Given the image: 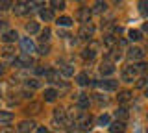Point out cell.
I'll return each instance as SVG.
<instances>
[{"label": "cell", "instance_id": "cell-30", "mask_svg": "<svg viewBox=\"0 0 148 133\" xmlns=\"http://www.w3.org/2000/svg\"><path fill=\"white\" fill-rule=\"evenodd\" d=\"M98 124H100V126H109V115H100V117H98Z\"/></svg>", "mask_w": 148, "mask_h": 133}, {"label": "cell", "instance_id": "cell-43", "mask_svg": "<svg viewBox=\"0 0 148 133\" xmlns=\"http://www.w3.org/2000/svg\"><path fill=\"white\" fill-rule=\"evenodd\" d=\"M0 133H15V131H13V130H9V128H6V130H2Z\"/></svg>", "mask_w": 148, "mask_h": 133}, {"label": "cell", "instance_id": "cell-5", "mask_svg": "<svg viewBox=\"0 0 148 133\" xmlns=\"http://www.w3.org/2000/svg\"><path fill=\"white\" fill-rule=\"evenodd\" d=\"M92 35H95V26H91V24H83L80 28V31H78V37L83 41H89Z\"/></svg>", "mask_w": 148, "mask_h": 133}, {"label": "cell", "instance_id": "cell-8", "mask_svg": "<svg viewBox=\"0 0 148 133\" xmlns=\"http://www.w3.org/2000/svg\"><path fill=\"white\" fill-rule=\"evenodd\" d=\"M21 46H22V52L24 54H32V52H35V44H34V41L32 39H21Z\"/></svg>", "mask_w": 148, "mask_h": 133}, {"label": "cell", "instance_id": "cell-36", "mask_svg": "<svg viewBox=\"0 0 148 133\" xmlns=\"http://www.w3.org/2000/svg\"><path fill=\"white\" fill-rule=\"evenodd\" d=\"M139 8H141V13H146L148 11V2H141V4H139Z\"/></svg>", "mask_w": 148, "mask_h": 133}, {"label": "cell", "instance_id": "cell-26", "mask_svg": "<svg viewBox=\"0 0 148 133\" xmlns=\"http://www.w3.org/2000/svg\"><path fill=\"white\" fill-rule=\"evenodd\" d=\"M39 15H41V19H43V20H52L54 19V13L50 11V10H41Z\"/></svg>", "mask_w": 148, "mask_h": 133}, {"label": "cell", "instance_id": "cell-27", "mask_svg": "<svg viewBox=\"0 0 148 133\" xmlns=\"http://www.w3.org/2000/svg\"><path fill=\"white\" fill-rule=\"evenodd\" d=\"M61 74L67 76V78L72 76V74H74V67H72V65H63V67H61Z\"/></svg>", "mask_w": 148, "mask_h": 133}, {"label": "cell", "instance_id": "cell-11", "mask_svg": "<svg viewBox=\"0 0 148 133\" xmlns=\"http://www.w3.org/2000/svg\"><path fill=\"white\" fill-rule=\"evenodd\" d=\"M113 72H115L113 63H102V65H100V74L102 76H111Z\"/></svg>", "mask_w": 148, "mask_h": 133}, {"label": "cell", "instance_id": "cell-2", "mask_svg": "<svg viewBox=\"0 0 148 133\" xmlns=\"http://www.w3.org/2000/svg\"><path fill=\"white\" fill-rule=\"evenodd\" d=\"M13 65H15V67H32V65H34V59H32L30 54L22 52L17 59H13Z\"/></svg>", "mask_w": 148, "mask_h": 133}, {"label": "cell", "instance_id": "cell-24", "mask_svg": "<svg viewBox=\"0 0 148 133\" xmlns=\"http://www.w3.org/2000/svg\"><path fill=\"white\" fill-rule=\"evenodd\" d=\"M76 81H78V85H87V83H89V76H87V72H82V74H78Z\"/></svg>", "mask_w": 148, "mask_h": 133}, {"label": "cell", "instance_id": "cell-39", "mask_svg": "<svg viewBox=\"0 0 148 133\" xmlns=\"http://www.w3.org/2000/svg\"><path fill=\"white\" fill-rule=\"evenodd\" d=\"M32 96H34V94H32V91H30V93H28V91H22V98H30L32 100Z\"/></svg>", "mask_w": 148, "mask_h": 133}, {"label": "cell", "instance_id": "cell-32", "mask_svg": "<svg viewBox=\"0 0 148 133\" xmlns=\"http://www.w3.org/2000/svg\"><path fill=\"white\" fill-rule=\"evenodd\" d=\"M41 83H39V80H35V78H32V80H26V87H32V89H37Z\"/></svg>", "mask_w": 148, "mask_h": 133}, {"label": "cell", "instance_id": "cell-9", "mask_svg": "<svg viewBox=\"0 0 148 133\" xmlns=\"http://www.w3.org/2000/svg\"><path fill=\"white\" fill-rule=\"evenodd\" d=\"M34 128H35L34 120H22L21 124H18V133H30Z\"/></svg>", "mask_w": 148, "mask_h": 133}, {"label": "cell", "instance_id": "cell-4", "mask_svg": "<svg viewBox=\"0 0 148 133\" xmlns=\"http://www.w3.org/2000/svg\"><path fill=\"white\" fill-rule=\"evenodd\" d=\"M137 74H139V70H137V67H133V65H128V67L122 68V80L124 81H133L137 78Z\"/></svg>", "mask_w": 148, "mask_h": 133}, {"label": "cell", "instance_id": "cell-21", "mask_svg": "<svg viewBox=\"0 0 148 133\" xmlns=\"http://www.w3.org/2000/svg\"><path fill=\"white\" fill-rule=\"evenodd\" d=\"M106 2L104 0H96V4H95V8H92V13H104L106 11Z\"/></svg>", "mask_w": 148, "mask_h": 133}, {"label": "cell", "instance_id": "cell-20", "mask_svg": "<svg viewBox=\"0 0 148 133\" xmlns=\"http://www.w3.org/2000/svg\"><path fill=\"white\" fill-rule=\"evenodd\" d=\"M26 31L28 33H37V31H41V28H39V22H28L26 24Z\"/></svg>", "mask_w": 148, "mask_h": 133}, {"label": "cell", "instance_id": "cell-10", "mask_svg": "<svg viewBox=\"0 0 148 133\" xmlns=\"http://www.w3.org/2000/svg\"><path fill=\"white\" fill-rule=\"evenodd\" d=\"M128 56L132 57V59H143V57H145V50H143V48H137V46L135 48L132 46V48L128 50Z\"/></svg>", "mask_w": 148, "mask_h": 133}, {"label": "cell", "instance_id": "cell-17", "mask_svg": "<svg viewBox=\"0 0 148 133\" xmlns=\"http://www.w3.org/2000/svg\"><path fill=\"white\" fill-rule=\"evenodd\" d=\"M11 120H13L11 111H0V124H9Z\"/></svg>", "mask_w": 148, "mask_h": 133}, {"label": "cell", "instance_id": "cell-3", "mask_svg": "<svg viewBox=\"0 0 148 133\" xmlns=\"http://www.w3.org/2000/svg\"><path fill=\"white\" fill-rule=\"evenodd\" d=\"M30 10L32 8H30V2H28V0H17L15 8H13V13H15V15H26Z\"/></svg>", "mask_w": 148, "mask_h": 133}, {"label": "cell", "instance_id": "cell-22", "mask_svg": "<svg viewBox=\"0 0 148 133\" xmlns=\"http://www.w3.org/2000/svg\"><path fill=\"white\" fill-rule=\"evenodd\" d=\"M65 117H67V115H65V109L63 107H56L54 109V118H56V120H65Z\"/></svg>", "mask_w": 148, "mask_h": 133}, {"label": "cell", "instance_id": "cell-18", "mask_svg": "<svg viewBox=\"0 0 148 133\" xmlns=\"http://www.w3.org/2000/svg\"><path fill=\"white\" fill-rule=\"evenodd\" d=\"M115 117H117V120H126V118L130 117V113H128V109L126 107H120V109H117V111H115Z\"/></svg>", "mask_w": 148, "mask_h": 133}, {"label": "cell", "instance_id": "cell-14", "mask_svg": "<svg viewBox=\"0 0 148 133\" xmlns=\"http://www.w3.org/2000/svg\"><path fill=\"white\" fill-rule=\"evenodd\" d=\"M76 102H78V105H80V109H85L87 105H89V96L87 94H76Z\"/></svg>", "mask_w": 148, "mask_h": 133}, {"label": "cell", "instance_id": "cell-35", "mask_svg": "<svg viewBox=\"0 0 148 133\" xmlns=\"http://www.w3.org/2000/svg\"><path fill=\"white\" fill-rule=\"evenodd\" d=\"M2 56L4 57H13V50H11V46H6L2 50Z\"/></svg>", "mask_w": 148, "mask_h": 133}, {"label": "cell", "instance_id": "cell-40", "mask_svg": "<svg viewBox=\"0 0 148 133\" xmlns=\"http://www.w3.org/2000/svg\"><path fill=\"white\" fill-rule=\"evenodd\" d=\"M32 4H34V6L37 8V6H39V4H45V0H32Z\"/></svg>", "mask_w": 148, "mask_h": 133}, {"label": "cell", "instance_id": "cell-19", "mask_svg": "<svg viewBox=\"0 0 148 133\" xmlns=\"http://www.w3.org/2000/svg\"><path fill=\"white\" fill-rule=\"evenodd\" d=\"M117 98H119L120 104H126V102H130V100H132V93H130V91H120Z\"/></svg>", "mask_w": 148, "mask_h": 133}, {"label": "cell", "instance_id": "cell-13", "mask_svg": "<svg viewBox=\"0 0 148 133\" xmlns=\"http://www.w3.org/2000/svg\"><path fill=\"white\" fill-rule=\"evenodd\" d=\"M96 46H98L96 43H92V44H91V48L87 46V48L82 52V57H83V59H92V57H95V54H96V52H95V48H96Z\"/></svg>", "mask_w": 148, "mask_h": 133}, {"label": "cell", "instance_id": "cell-34", "mask_svg": "<svg viewBox=\"0 0 148 133\" xmlns=\"http://www.w3.org/2000/svg\"><path fill=\"white\" fill-rule=\"evenodd\" d=\"M148 85V78H139L137 80V87L139 89H143V87H146Z\"/></svg>", "mask_w": 148, "mask_h": 133}, {"label": "cell", "instance_id": "cell-28", "mask_svg": "<svg viewBox=\"0 0 148 133\" xmlns=\"http://www.w3.org/2000/svg\"><path fill=\"white\" fill-rule=\"evenodd\" d=\"M115 43H117V39H115V35H106L104 37V44L106 46H115Z\"/></svg>", "mask_w": 148, "mask_h": 133}, {"label": "cell", "instance_id": "cell-38", "mask_svg": "<svg viewBox=\"0 0 148 133\" xmlns=\"http://www.w3.org/2000/svg\"><path fill=\"white\" fill-rule=\"evenodd\" d=\"M48 52H50V48H48V46H41V48H39V54H41V56H46Z\"/></svg>", "mask_w": 148, "mask_h": 133}, {"label": "cell", "instance_id": "cell-1", "mask_svg": "<svg viewBox=\"0 0 148 133\" xmlns=\"http://www.w3.org/2000/svg\"><path fill=\"white\" fill-rule=\"evenodd\" d=\"M74 122H76V126H78V130H80V131H85V130H91L92 118H91V117H89V115H87L85 111H80Z\"/></svg>", "mask_w": 148, "mask_h": 133}, {"label": "cell", "instance_id": "cell-29", "mask_svg": "<svg viewBox=\"0 0 148 133\" xmlns=\"http://www.w3.org/2000/svg\"><path fill=\"white\" fill-rule=\"evenodd\" d=\"M71 24H72L71 17H59L58 19V26H71Z\"/></svg>", "mask_w": 148, "mask_h": 133}, {"label": "cell", "instance_id": "cell-42", "mask_svg": "<svg viewBox=\"0 0 148 133\" xmlns=\"http://www.w3.org/2000/svg\"><path fill=\"white\" fill-rule=\"evenodd\" d=\"M58 33H59V35H61V37H69V33H67V31H63V30H59V31H58Z\"/></svg>", "mask_w": 148, "mask_h": 133}, {"label": "cell", "instance_id": "cell-12", "mask_svg": "<svg viewBox=\"0 0 148 133\" xmlns=\"http://www.w3.org/2000/svg\"><path fill=\"white\" fill-rule=\"evenodd\" d=\"M17 37H18L17 31L15 30H9V31H6V33L2 35V41H4V43H15Z\"/></svg>", "mask_w": 148, "mask_h": 133}, {"label": "cell", "instance_id": "cell-33", "mask_svg": "<svg viewBox=\"0 0 148 133\" xmlns=\"http://www.w3.org/2000/svg\"><path fill=\"white\" fill-rule=\"evenodd\" d=\"M52 8L54 10H65V2L63 0H52Z\"/></svg>", "mask_w": 148, "mask_h": 133}, {"label": "cell", "instance_id": "cell-31", "mask_svg": "<svg viewBox=\"0 0 148 133\" xmlns=\"http://www.w3.org/2000/svg\"><path fill=\"white\" fill-rule=\"evenodd\" d=\"M11 4H13V0H0V10L2 11H6L11 8Z\"/></svg>", "mask_w": 148, "mask_h": 133}, {"label": "cell", "instance_id": "cell-47", "mask_svg": "<svg viewBox=\"0 0 148 133\" xmlns=\"http://www.w3.org/2000/svg\"><path fill=\"white\" fill-rule=\"evenodd\" d=\"M146 133H148V130H146Z\"/></svg>", "mask_w": 148, "mask_h": 133}, {"label": "cell", "instance_id": "cell-44", "mask_svg": "<svg viewBox=\"0 0 148 133\" xmlns=\"http://www.w3.org/2000/svg\"><path fill=\"white\" fill-rule=\"evenodd\" d=\"M37 133H48V131H46V128H39V130H37Z\"/></svg>", "mask_w": 148, "mask_h": 133}, {"label": "cell", "instance_id": "cell-46", "mask_svg": "<svg viewBox=\"0 0 148 133\" xmlns=\"http://www.w3.org/2000/svg\"><path fill=\"white\" fill-rule=\"evenodd\" d=\"M145 31H148V22H146V24H145Z\"/></svg>", "mask_w": 148, "mask_h": 133}, {"label": "cell", "instance_id": "cell-25", "mask_svg": "<svg viewBox=\"0 0 148 133\" xmlns=\"http://www.w3.org/2000/svg\"><path fill=\"white\" fill-rule=\"evenodd\" d=\"M50 35H52V31H50V28H45L43 31H41V37H39V41H41V43H48Z\"/></svg>", "mask_w": 148, "mask_h": 133}, {"label": "cell", "instance_id": "cell-16", "mask_svg": "<svg viewBox=\"0 0 148 133\" xmlns=\"http://www.w3.org/2000/svg\"><path fill=\"white\" fill-rule=\"evenodd\" d=\"M58 98V91L56 89H45V102H54Z\"/></svg>", "mask_w": 148, "mask_h": 133}, {"label": "cell", "instance_id": "cell-41", "mask_svg": "<svg viewBox=\"0 0 148 133\" xmlns=\"http://www.w3.org/2000/svg\"><path fill=\"white\" fill-rule=\"evenodd\" d=\"M6 26H8L6 20H0V30H6Z\"/></svg>", "mask_w": 148, "mask_h": 133}, {"label": "cell", "instance_id": "cell-6", "mask_svg": "<svg viewBox=\"0 0 148 133\" xmlns=\"http://www.w3.org/2000/svg\"><path fill=\"white\" fill-rule=\"evenodd\" d=\"M91 15H92V10H89V8H80L76 13V19L82 22V24H87L91 19Z\"/></svg>", "mask_w": 148, "mask_h": 133}, {"label": "cell", "instance_id": "cell-37", "mask_svg": "<svg viewBox=\"0 0 148 133\" xmlns=\"http://www.w3.org/2000/svg\"><path fill=\"white\" fill-rule=\"evenodd\" d=\"M135 67H137V70H139V72H145L148 65H146V63H139V65H135Z\"/></svg>", "mask_w": 148, "mask_h": 133}, {"label": "cell", "instance_id": "cell-15", "mask_svg": "<svg viewBox=\"0 0 148 133\" xmlns=\"http://www.w3.org/2000/svg\"><path fill=\"white\" fill-rule=\"evenodd\" d=\"M109 131L111 133H124V122H113V124H109Z\"/></svg>", "mask_w": 148, "mask_h": 133}, {"label": "cell", "instance_id": "cell-7", "mask_svg": "<svg viewBox=\"0 0 148 133\" xmlns=\"http://www.w3.org/2000/svg\"><path fill=\"white\" fill-rule=\"evenodd\" d=\"M95 85H98L100 89H104V91H117L119 81H115V80H104V81H98V83H95Z\"/></svg>", "mask_w": 148, "mask_h": 133}, {"label": "cell", "instance_id": "cell-45", "mask_svg": "<svg viewBox=\"0 0 148 133\" xmlns=\"http://www.w3.org/2000/svg\"><path fill=\"white\" fill-rule=\"evenodd\" d=\"M145 96H146V98H148V87H146V91H145Z\"/></svg>", "mask_w": 148, "mask_h": 133}, {"label": "cell", "instance_id": "cell-23", "mask_svg": "<svg viewBox=\"0 0 148 133\" xmlns=\"http://www.w3.org/2000/svg\"><path fill=\"white\" fill-rule=\"evenodd\" d=\"M128 37H130V41H141L143 39V33L139 30H130L128 31Z\"/></svg>", "mask_w": 148, "mask_h": 133}]
</instances>
